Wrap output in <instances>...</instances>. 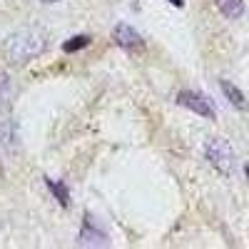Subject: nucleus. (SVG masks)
Masks as SVG:
<instances>
[{
	"label": "nucleus",
	"instance_id": "obj_1",
	"mask_svg": "<svg viewBox=\"0 0 249 249\" xmlns=\"http://www.w3.org/2000/svg\"><path fill=\"white\" fill-rule=\"evenodd\" d=\"M45 45H48L45 35L40 30L28 28V30H18L15 35H10L3 53H5L8 62H13V65H25V62H30L33 57H37L43 53Z\"/></svg>",
	"mask_w": 249,
	"mask_h": 249
},
{
	"label": "nucleus",
	"instance_id": "obj_2",
	"mask_svg": "<svg viewBox=\"0 0 249 249\" xmlns=\"http://www.w3.org/2000/svg\"><path fill=\"white\" fill-rule=\"evenodd\" d=\"M204 157H207V162H210L219 175L230 177L234 172V150H232V144L227 140L212 137L210 142L204 144Z\"/></svg>",
	"mask_w": 249,
	"mask_h": 249
},
{
	"label": "nucleus",
	"instance_id": "obj_3",
	"mask_svg": "<svg viewBox=\"0 0 249 249\" xmlns=\"http://www.w3.org/2000/svg\"><path fill=\"white\" fill-rule=\"evenodd\" d=\"M177 102H179L182 107L192 110L195 115H202V117H207V120H214V117H217L214 107L210 105V100H207L204 95H199V92H192V90H182V92L177 95Z\"/></svg>",
	"mask_w": 249,
	"mask_h": 249
},
{
	"label": "nucleus",
	"instance_id": "obj_4",
	"mask_svg": "<svg viewBox=\"0 0 249 249\" xmlns=\"http://www.w3.org/2000/svg\"><path fill=\"white\" fill-rule=\"evenodd\" d=\"M112 40H115L117 48L127 50V53H142V50H144V40L140 37V33H137L135 28H130V25H124V23L115 25Z\"/></svg>",
	"mask_w": 249,
	"mask_h": 249
},
{
	"label": "nucleus",
	"instance_id": "obj_5",
	"mask_svg": "<svg viewBox=\"0 0 249 249\" xmlns=\"http://www.w3.org/2000/svg\"><path fill=\"white\" fill-rule=\"evenodd\" d=\"M80 244H82V247H105V244H107V234L95 224V219H92L90 214H85V222H82Z\"/></svg>",
	"mask_w": 249,
	"mask_h": 249
},
{
	"label": "nucleus",
	"instance_id": "obj_6",
	"mask_svg": "<svg viewBox=\"0 0 249 249\" xmlns=\"http://www.w3.org/2000/svg\"><path fill=\"white\" fill-rule=\"evenodd\" d=\"M219 88H222L224 97L230 100V105H232V107H237L239 112H247V107H249V105H247V97H244V92H242L237 85H232L230 80H222V82H219Z\"/></svg>",
	"mask_w": 249,
	"mask_h": 249
},
{
	"label": "nucleus",
	"instance_id": "obj_7",
	"mask_svg": "<svg viewBox=\"0 0 249 249\" xmlns=\"http://www.w3.org/2000/svg\"><path fill=\"white\" fill-rule=\"evenodd\" d=\"M214 5L224 18H230V20H237V18L244 15V0H214Z\"/></svg>",
	"mask_w": 249,
	"mask_h": 249
},
{
	"label": "nucleus",
	"instance_id": "obj_8",
	"mask_svg": "<svg viewBox=\"0 0 249 249\" xmlns=\"http://www.w3.org/2000/svg\"><path fill=\"white\" fill-rule=\"evenodd\" d=\"M45 184H48V190L53 192V197L65 207H70V190H68V184L65 182H55V179H45Z\"/></svg>",
	"mask_w": 249,
	"mask_h": 249
},
{
	"label": "nucleus",
	"instance_id": "obj_9",
	"mask_svg": "<svg viewBox=\"0 0 249 249\" xmlns=\"http://www.w3.org/2000/svg\"><path fill=\"white\" fill-rule=\"evenodd\" d=\"M0 140L8 150H15L18 147V130H15V122L13 120H5L0 124Z\"/></svg>",
	"mask_w": 249,
	"mask_h": 249
},
{
	"label": "nucleus",
	"instance_id": "obj_10",
	"mask_svg": "<svg viewBox=\"0 0 249 249\" xmlns=\"http://www.w3.org/2000/svg\"><path fill=\"white\" fill-rule=\"evenodd\" d=\"M10 92H13L10 75H8L5 70H0V112L8 110V105H10Z\"/></svg>",
	"mask_w": 249,
	"mask_h": 249
},
{
	"label": "nucleus",
	"instance_id": "obj_11",
	"mask_svg": "<svg viewBox=\"0 0 249 249\" xmlns=\"http://www.w3.org/2000/svg\"><path fill=\"white\" fill-rule=\"evenodd\" d=\"M90 45V35H75V37H70V40H65L62 43V53H77V50H82V48H88Z\"/></svg>",
	"mask_w": 249,
	"mask_h": 249
},
{
	"label": "nucleus",
	"instance_id": "obj_12",
	"mask_svg": "<svg viewBox=\"0 0 249 249\" xmlns=\"http://www.w3.org/2000/svg\"><path fill=\"white\" fill-rule=\"evenodd\" d=\"M167 3H172L175 8H182V5H184V0H167Z\"/></svg>",
	"mask_w": 249,
	"mask_h": 249
},
{
	"label": "nucleus",
	"instance_id": "obj_13",
	"mask_svg": "<svg viewBox=\"0 0 249 249\" xmlns=\"http://www.w3.org/2000/svg\"><path fill=\"white\" fill-rule=\"evenodd\" d=\"M40 3H45V5H50V3H57V0H40Z\"/></svg>",
	"mask_w": 249,
	"mask_h": 249
},
{
	"label": "nucleus",
	"instance_id": "obj_14",
	"mask_svg": "<svg viewBox=\"0 0 249 249\" xmlns=\"http://www.w3.org/2000/svg\"><path fill=\"white\" fill-rule=\"evenodd\" d=\"M0 177H3V167H0Z\"/></svg>",
	"mask_w": 249,
	"mask_h": 249
}]
</instances>
